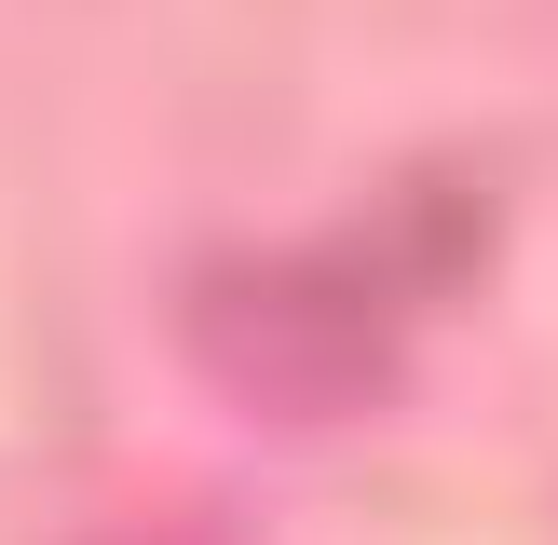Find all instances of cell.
I'll list each match as a JSON object with an SVG mask.
<instances>
[{
	"label": "cell",
	"instance_id": "1",
	"mask_svg": "<svg viewBox=\"0 0 558 545\" xmlns=\"http://www.w3.org/2000/svg\"><path fill=\"white\" fill-rule=\"evenodd\" d=\"M178 341L232 409L287 436H327L409 368V272L368 245H259V259H205L178 287Z\"/></svg>",
	"mask_w": 558,
	"mask_h": 545
}]
</instances>
